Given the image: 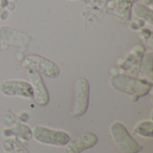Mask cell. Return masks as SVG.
Returning <instances> with one entry per match:
<instances>
[{
    "label": "cell",
    "mask_w": 153,
    "mask_h": 153,
    "mask_svg": "<svg viewBox=\"0 0 153 153\" xmlns=\"http://www.w3.org/2000/svg\"><path fill=\"white\" fill-rule=\"evenodd\" d=\"M110 85L114 90L132 96L134 100L148 95L152 88V82L126 74L113 75L110 78Z\"/></svg>",
    "instance_id": "obj_1"
},
{
    "label": "cell",
    "mask_w": 153,
    "mask_h": 153,
    "mask_svg": "<svg viewBox=\"0 0 153 153\" xmlns=\"http://www.w3.org/2000/svg\"><path fill=\"white\" fill-rule=\"evenodd\" d=\"M109 132L115 143L122 152L139 153L143 151V146L132 137L127 128L121 122H113L110 125Z\"/></svg>",
    "instance_id": "obj_2"
},
{
    "label": "cell",
    "mask_w": 153,
    "mask_h": 153,
    "mask_svg": "<svg viewBox=\"0 0 153 153\" xmlns=\"http://www.w3.org/2000/svg\"><path fill=\"white\" fill-rule=\"evenodd\" d=\"M32 138L45 145H51L56 147H64L69 142L70 135L65 131L51 129L43 126H34L31 129Z\"/></svg>",
    "instance_id": "obj_3"
},
{
    "label": "cell",
    "mask_w": 153,
    "mask_h": 153,
    "mask_svg": "<svg viewBox=\"0 0 153 153\" xmlns=\"http://www.w3.org/2000/svg\"><path fill=\"white\" fill-rule=\"evenodd\" d=\"M90 104V83L87 79L81 77L75 81L74 86V104L71 116L74 117L83 116Z\"/></svg>",
    "instance_id": "obj_4"
},
{
    "label": "cell",
    "mask_w": 153,
    "mask_h": 153,
    "mask_svg": "<svg viewBox=\"0 0 153 153\" xmlns=\"http://www.w3.org/2000/svg\"><path fill=\"white\" fill-rule=\"evenodd\" d=\"M22 65L27 69L35 70L51 79L57 78L61 73L59 66L56 63L37 54L26 56L22 61Z\"/></svg>",
    "instance_id": "obj_5"
},
{
    "label": "cell",
    "mask_w": 153,
    "mask_h": 153,
    "mask_svg": "<svg viewBox=\"0 0 153 153\" xmlns=\"http://www.w3.org/2000/svg\"><path fill=\"white\" fill-rule=\"evenodd\" d=\"M0 92L7 97L32 99L33 91L30 83L22 80H6L0 84Z\"/></svg>",
    "instance_id": "obj_6"
},
{
    "label": "cell",
    "mask_w": 153,
    "mask_h": 153,
    "mask_svg": "<svg viewBox=\"0 0 153 153\" xmlns=\"http://www.w3.org/2000/svg\"><path fill=\"white\" fill-rule=\"evenodd\" d=\"M27 77L29 82L30 83L33 91V97L35 103L39 106L44 107L47 106L49 102V94L46 84L42 79V76L39 73L35 70L28 69Z\"/></svg>",
    "instance_id": "obj_7"
},
{
    "label": "cell",
    "mask_w": 153,
    "mask_h": 153,
    "mask_svg": "<svg viewBox=\"0 0 153 153\" xmlns=\"http://www.w3.org/2000/svg\"><path fill=\"white\" fill-rule=\"evenodd\" d=\"M3 125L10 134H14L24 141H29L32 138L31 129L22 122L10 109L6 110L3 116Z\"/></svg>",
    "instance_id": "obj_8"
},
{
    "label": "cell",
    "mask_w": 153,
    "mask_h": 153,
    "mask_svg": "<svg viewBox=\"0 0 153 153\" xmlns=\"http://www.w3.org/2000/svg\"><path fill=\"white\" fill-rule=\"evenodd\" d=\"M99 139L98 136L92 133H84L73 139H70L69 142L64 147V153H81L83 151L94 147Z\"/></svg>",
    "instance_id": "obj_9"
},
{
    "label": "cell",
    "mask_w": 153,
    "mask_h": 153,
    "mask_svg": "<svg viewBox=\"0 0 153 153\" xmlns=\"http://www.w3.org/2000/svg\"><path fill=\"white\" fill-rule=\"evenodd\" d=\"M0 39L15 47H26L32 41V38L29 34L9 26L0 28Z\"/></svg>",
    "instance_id": "obj_10"
},
{
    "label": "cell",
    "mask_w": 153,
    "mask_h": 153,
    "mask_svg": "<svg viewBox=\"0 0 153 153\" xmlns=\"http://www.w3.org/2000/svg\"><path fill=\"white\" fill-rule=\"evenodd\" d=\"M135 0H117L115 15L117 18L124 22H129L132 17V6Z\"/></svg>",
    "instance_id": "obj_11"
},
{
    "label": "cell",
    "mask_w": 153,
    "mask_h": 153,
    "mask_svg": "<svg viewBox=\"0 0 153 153\" xmlns=\"http://www.w3.org/2000/svg\"><path fill=\"white\" fill-rule=\"evenodd\" d=\"M132 13L137 17L145 22L149 24H153V12L152 10L148 7L146 4H142L140 2H134L132 6Z\"/></svg>",
    "instance_id": "obj_12"
},
{
    "label": "cell",
    "mask_w": 153,
    "mask_h": 153,
    "mask_svg": "<svg viewBox=\"0 0 153 153\" xmlns=\"http://www.w3.org/2000/svg\"><path fill=\"white\" fill-rule=\"evenodd\" d=\"M152 65H153V54L152 52H147L143 59L140 75L142 79L147 80L152 82Z\"/></svg>",
    "instance_id": "obj_13"
},
{
    "label": "cell",
    "mask_w": 153,
    "mask_h": 153,
    "mask_svg": "<svg viewBox=\"0 0 153 153\" xmlns=\"http://www.w3.org/2000/svg\"><path fill=\"white\" fill-rule=\"evenodd\" d=\"M134 134L145 137V138H152L153 136V124L151 120H143L139 122L134 128Z\"/></svg>",
    "instance_id": "obj_14"
},
{
    "label": "cell",
    "mask_w": 153,
    "mask_h": 153,
    "mask_svg": "<svg viewBox=\"0 0 153 153\" xmlns=\"http://www.w3.org/2000/svg\"><path fill=\"white\" fill-rule=\"evenodd\" d=\"M3 150L8 153H30L21 143L14 139H6L2 144Z\"/></svg>",
    "instance_id": "obj_15"
},
{
    "label": "cell",
    "mask_w": 153,
    "mask_h": 153,
    "mask_svg": "<svg viewBox=\"0 0 153 153\" xmlns=\"http://www.w3.org/2000/svg\"><path fill=\"white\" fill-rule=\"evenodd\" d=\"M18 118H19L22 122L24 123V122H26V121L29 119V114L26 113V112H22V113H21V114L19 115Z\"/></svg>",
    "instance_id": "obj_16"
},
{
    "label": "cell",
    "mask_w": 153,
    "mask_h": 153,
    "mask_svg": "<svg viewBox=\"0 0 153 153\" xmlns=\"http://www.w3.org/2000/svg\"><path fill=\"white\" fill-rule=\"evenodd\" d=\"M140 3H142V4H146V5H148V4H151L152 3V0H138Z\"/></svg>",
    "instance_id": "obj_17"
},
{
    "label": "cell",
    "mask_w": 153,
    "mask_h": 153,
    "mask_svg": "<svg viewBox=\"0 0 153 153\" xmlns=\"http://www.w3.org/2000/svg\"><path fill=\"white\" fill-rule=\"evenodd\" d=\"M1 10H2V9H1V7H0V13H1Z\"/></svg>",
    "instance_id": "obj_18"
},
{
    "label": "cell",
    "mask_w": 153,
    "mask_h": 153,
    "mask_svg": "<svg viewBox=\"0 0 153 153\" xmlns=\"http://www.w3.org/2000/svg\"><path fill=\"white\" fill-rule=\"evenodd\" d=\"M71 1H74V0H71Z\"/></svg>",
    "instance_id": "obj_19"
},
{
    "label": "cell",
    "mask_w": 153,
    "mask_h": 153,
    "mask_svg": "<svg viewBox=\"0 0 153 153\" xmlns=\"http://www.w3.org/2000/svg\"><path fill=\"white\" fill-rule=\"evenodd\" d=\"M4 153H8V152H4Z\"/></svg>",
    "instance_id": "obj_20"
}]
</instances>
